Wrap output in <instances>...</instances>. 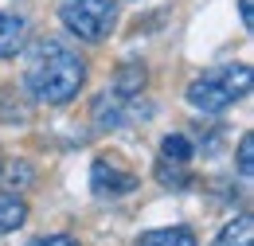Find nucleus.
<instances>
[{"label":"nucleus","instance_id":"f257e3e1","mask_svg":"<svg viewBox=\"0 0 254 246\" xmlns=\"http://www.w3.org/2000/svg\"><path fill=\"white\" fill-rule=\"evenodd\" d=\"M86 82V62L59 39H43L28 59L24 90L43 106H66Z\"/></svg>","mask_w":254,"mask_h":246},{"label":"nucleus","instance_id":"f03ea898","mask_svg":"<svg viewBox=\"0 0 254 246\" xmlns=\"http://www.w3.org/2000/svg\"><path fill=\"white\" fill-rule=\"evenodd\" d=\"M251 90V66L247 62H223L203 70L199 78L188 82V102L203 114H223L235 102H243Z\"/></svg>","mask_w":254,"mask_h":246},{"label":"nucleus","instance_id":"7ed1b4c3","mask_svg":"<svg viewBox=\"0 0 254 246\" xmlns=\"http://www.w3.org/2000/svg\"><path fill=\"white\" fill-rule=\"evenodd\" d=\"M59 20L82 43H102L118 24V0H63Z\"/></svg>","mask_w":254,"mask_h":246},{"label":"nucleus","instance_id":"20e7f679","mask_svg":"<svg viewBox=\"0 0 254 246\" xmlns=\"http://www.w3.org/2000/svg\"><path fill=\"white\" fill-rule=\"evenodd\" d=\"M149 118V106H141V94H122L114 86L98 94L94 102V122L102 129H122V125H137Z\"/></svg>","mask_w":254,"mask_h":246},{"label":"nucleus","instance_id":"39448f33","mask_svg":"<svg viewBox=\"0 0 254 246\" xmlns=\"http://www.w3.org/2000/svg\"><path fill=\"white\" fill-rule=\"evenodd\" d=\"M90 184H94V195H102V199H118V195H129L141 180H137L133 172H122L118 164L94 160V168H90Z\"/></svg>","mask_w":254,"mask_h":246},{"label":"nucleus","instance_id":"423d86ee","mask_svg":"<svg viewBox=\"0 0 254 246\" xmlns=\"http://www.w3.org/2000/svg\"><path fill=\"white\" fill-rule=\"evenodd\" d=\"M24 39H28V24L12 12H0V59H12L24 51Z\"/></svg>","mask_w":254,"mask_h":246},{"label":"nucleus","instance_id":"0eeeda50","mask_svg":"<svg viewBox=\"0 0 254 246\" xmlns=\"http://www.w3.org/2000/svg\"><path fill=\"white\" fill-rule=\"evenodd\" d=\"M191 141L184 137V133H172V137H164L160 141V168H184L191 160Z\"/></svg>","mask_w":254,"mask_h":246},{"label":"nucleus","instance_id":"6e6552de","mask_svg":"<svg viewBox=\"0 0 254 246\" xmlns=\"http://www.w3.org/2000/svg\"><path fill=\"white\" fill-rule=\"evenodd\" d=\"M137 246H199V243L188 227H160V231H145L137 239Z\"/></svg>","mask_w":254,"mask_h":246},{"label":"nucleus","instance_id":"1a4fd4ad","mask_svg":"<svg viewBox=\"0 0 254 246\" xmlns=\"http://www.w3.org/2000/svg\"><path fill=\"white\" fill-rule=\"evenodd\" d=\"M211 246H254V219H251V215L231 219V223L219 231V239H215Z\"/></svg>","mask_w":254,"mask_h":246},{"label":"nucleus","instance_id":"9d476101","mask_svg":"<svg viewBox=\"0 0 254 246\" xmlns=\"http://www.w3.org/2000/svg\"><path fill=\"white\" fill-rule=\"evenodd\" d=\"M28 114H32V106L24 102V90H12V86L0 90V122H4V125L28 122Z\"/></svg>","mask_w":254,"mask_h":246},{"label":"nucleus","instance_id":"9b49d317","mask_svg":"<svg viewBox=\"0 0 254 246\" xmlns=\"http://www.w3.org/2000/svg\"><path fill=\"white\" fill-rule=\"evenodd\" d=\"M24 219H28L24 199H16V195H0V235H12L16 227H24Z\"/></svg>","mask_w":254,"mask_h":246},{"label":"nucleus","instance_id":"f8f14e48","mask_svg":"<svg viewBox=\"0 0 254 246\" xmlns=\"http://www.w3.org/2000/svg\"><path fill=\"white\" fill-rule=\"evenodd\" d=\"M4 187H24L28 180H32V164H24V160H12L8 168H4Z\"/></svg>","mask_w":254,"mask_h":246},{"label":"nucleus","instance_id":"ddd939ff","mask_svg":"<svg viewBox=\"0 0 254 246\" xmlns=\"http://www.w3.org/2000/svg\"><path fill=\"white\" fill-rule=\"evenodd\" d=\"M254 137L251 133H243V141H239V172H243V180H251L254 176Z\"/></svg>","mask_w":254,"mask_h":246},{"label":"nucleus","instance_id":"4468645a","mask_svg":"<svg viewBox=\"0 0 254 246\" xmlns=\"http://www.w3.org/2000/svg\"><path fill=\"white\" fill-rule=\"evenodd\" d=\"M28 246H78L70 235H47V239H35V243H28Z\"/></svg>","mask_w":254,"mask_h":246},{"label":"nucleus","instance_id":"2eb2a0df","mask_svg":"<svg viewBox=\"0 0 254 246\" xmlns=\"http://www.w3.org/2000/svg\"><path fill=\"white\" fill-rule=\"evenodd\" d=\"M239 16H243V28H251L254 16H251V0H239Z\"/></svg>","mask_w":254,"mask_h":246}]
</instances>
